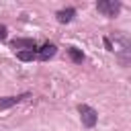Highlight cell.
<instances>
[{
    "instance_id": "9c48e42d",
    "label": "cell",
    "mask_w": 131,
    "mask_h": 131,
    "mask_svg": "<svg viewBox=\"0 0 131 131\" xmlns=\"http://www.w3.org/2000/svg\"><path fill=\"white\" fill-rule=\"evenodd\" d=\"M6 37H8V29H6V25H0V41H6Z\"/></svg>"
},
{
    "instance_id": "3957f363",
    "label": "cell",
    "mask_w": 131,
    "mask_h": 131,
    "mask_svg": "<svg viewBox=\"0 0 131 131\" xmlns=\"http://www.w3.org/2000/svg\"><path fill=\"white\" fill-rule=\"evenodd\" d=\"M10 47L18 53V51H37V43L33 39H12L10 41Z\"/></svg>"
},
{
    "instance_id": "ba28073f",
    "label": "cell",
    "mask_w": 131,
    "mask_h": 131,
    "mask_svg": "<svg viewBox=\"0 0 131 131\" xmlns=\"http://www.w3.org/2000/svg\"><path fill=\"white\" fill-rule=\"evenodd\" d=\"M16 57L20 61H33V59H37V51H18Z\"/></svg>"
},
{
    "instance_id": "277c9868",
    "label": "cell",
    "mask_w": 131,
    "mask_h": 131,
    "mask_svg": "<svg viewBox=\"0 0 131 131\" xmlns=\"http://www.w3.org/2000/svg\"><path fill=\"white\" fill-rule=\"evenodd\" d=\"M57 53V47L53 45V43H43L41 47H37V59H41V61H47V59H51L53 55Z\"/></svg>"
},
{
    "instance_id": "6da1fadb",
    "label": "cell",
    "mask_w": 131,
    "mask_h": 131,
    "mask_svg": "<svg viewBox=\"0 0 131 131\" xmlns=\"http://www.w3.org/2000/svg\"><path fill=\"white\" fill-rule=\"evenodd\" d=\"M78 113H80V119H82V125L86 129H92L96 123H98V113L96 108L88 106V104H78Z\"/></svg>"
},
{
    "instance_id": "52a82bcc",
    "label": "cell",
    "mask_w": 131,
    "mask_h": 131,
    "mask_svg": "<svg viewBox=\"0 0 131 131\" xmlns=\"http://www.w3.org/2000/svg\"><path fill=\"white\" fill-rule=\"evenodd\" d=\"M68 55L72 57L74 63H82V61H84V53H82V49H78V47H68Z\"/></svg>"
},
{
    "instance_id": "5b68a950",
    "label": "cell",
    "mask_w": 131,
    "mask_h": 131,
    "mask_svg": "<svg viewBox=\"0 0 131 131\" xmlns=\"http://www.w3.org/2000/svg\"><path fill=\"white\" fill-rule=\"evenodd\" d=\"M25 98H31V92H23V94H16V96H2L0 98V108H10V106L18 104Z\"/></svg>"
},
{
    "instance_id": "7a4b0ae2",
    "label": "cell",
    "mask_w": 131,
    "mask_h": 131,
    "mask_svg": "<svg viewBox=\"0 0 131 131\" xmlns=\"http://www.w3.org/2000/svg\"><path fill=\"white\" fill-rule=\"evenodd\" d=\"M96 10L100 14L113 18V16H117L121 12V2L119 0H100V2H96Z\"/></svg>"
},
{
    "instance_id": "8992f818",
    "label": "cell",
    "mask_w": 131,
    "mask_h": 131,
    "mask_svg": "<svg viewBox=\"0 0 131 131\" xmlns=\"http://www.w3.org/2000/svg\"><path fill=\"white\" fill-rule=\"evenodd\" d=\"M57 23H61V25H66V23H70L74 16H76V8H72V6H68V8H61V10H57Z\"/></svg>"
}]
</instances>
